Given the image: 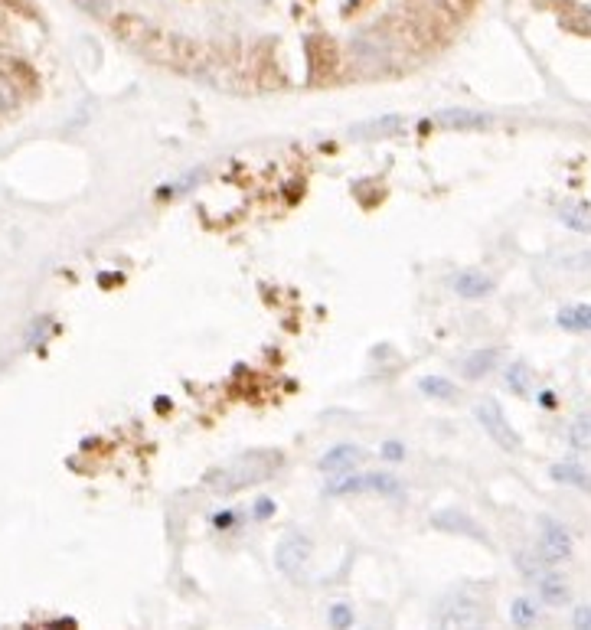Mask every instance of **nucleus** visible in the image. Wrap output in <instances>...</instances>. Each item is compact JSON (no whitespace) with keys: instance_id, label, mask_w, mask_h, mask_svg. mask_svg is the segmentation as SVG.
Returning a JSON list of instances; mask_svg holds the SVG:
<instances>
[{"instance_id":"f257e3e1","label":"nucleus","mask_w":591,"mask_h":630,"mask_svg":"<svg viewBox=\"0 0 591 630\" xmlns=\"http://www.w3.org/2000/svg\"><path fill=\"white\" fill-rule=\"evenodd\" d=\"M281 464H285L281 451H268V448H262V451H245V454H239L235 460H229V464L210 470V474L202 477V487H206V491H213V493H223V497H229V493L249 491V487L264 483L268 477L278 474Z\"/></svg>"},{"instance_id":"f03ea898","label":"nucleus","mask_w":591,"mask_h":630,"mask_svg":"<svg viewBox=\"0 0 591 630\" xmlns=\"http://www.w3.org/2000/svg\"><path fill=\"white\" fill-rule=\"evenodd\" d=\"M483 621H487V601H483V588L477 584L454 588L435 611L438 627H481Z\"/></svg>"},{"instance_id":"7ed1b4c3","label":"nucleus","mask_w":591,"mask_h":630,"mask_svg":"<svg viewBox=\"0 0 591 630\" xmlns=\"http://www.w3.org/2000/svg\"><path fill=\"white\" fill-rule=\"evenodd\" d=\"M357 493H379V497H399L402 483L399 477L386 474V470H373V474H347L343 480L330 483L327 497H357Z\"/></svg>"},{"instance_id":"20e7f679","label":"nucleus","mask_w":591,"mask_h":630,"mask_svg":"<svg viewBox=\"0 0 591 630\" xmlns=\"http://www.w3.org/2000/svg\"><path fill=\"white\" fill-rule=\"evenodd\" d=\"M474 415H477V421H481V429L487 431L503 451H520V435H516V429L506 421L503 408H500L497 402L483 398V402H477Z\"/></svg>"},{"instance_id":"39448f33","label":"nucleus","mask_w":591,"mask_h":630,"mask_svg":"<svg viewBox=\"0 0 591 630\" xmlns=\"http://www.w3.org/2000/svg\"><path fill=\"white\" fill-rule=\"evenodd\" d=\"M311 549H314V542L304 536V532H288V536L278 542V549H275V565H278L285 575L297 578L304 568H307Z\"/></svg>"},{"instance_id":"423d86ee","label":"nucleus","mask_w":591,"mask_h":630,"mask_svg":"<svg viewBox=\"0 0 591 630\" xmlns=\"http://www.w3.org/2000/svg\"><path fill=\"white\" fill-rule=\"evenodd\" d=\"M572 549H575L572 532L559 520H543V526H539V555L545 562H565L572 559Z\"/></svg>"},{"instance_id":"0eeeda50","label":"nucleus","mask_w":591,"mask_h":630,"mask_svg":"<svg viewBox=\"0 0 591 630\" xmlns=\"http://www.w3.org/2000/svg\"><path fill=\"white\" fill-rule=\"evenodd\" d=\"M497 281L491 274L477 272V268H467V272H458L451 278V291L458 297H467V301H481V297H491Z\"/></svg>"},{"instance_id":"6e6552de","label":"nucleus","mask_w":591,"mask_h":630,"mask_svg":"<svg viewBox=\"0 0 591 630\" xmlns=\"http://www.w3.org/2000/svg\"><path fill=\"white\" fill-rule=\"evenodd\" d=\"M363 460V448L359 444H334L324 458H320V474H350L357 470V464Z\"/></svg>"},{"instance_id":"1a4fd4ad","label":"nucleus","mask_w":591,"mask_h":630,"mask_svg":"<svg viewBox=\"0 0 591 630\" xmlns=\"http://www.w3.org/2000/svg\"><path fill=\"white\" fill-rule=\"evenodd\" d=\"M435 121L448 131H483V128L493 125L491 115L483 111H471V108H444L435 115Z\"/></svg>"},{"instance_id":"9d476101","label":"nucleus","mask_w":591,"mask_h":630,"mask_svg":"<svg viewBox=\"0 0 591 630\" xmlns=\"http://www.w3.org/2000/svg\"><path fill=\"white\" fill-rule=\"evenodd\" d=\"M536 584H539V598H543L545 604L562 607V604H568V598H572L568 578L562 575V572H553V568H543L539 578H536Z\"/></svg>"},{"instance_id":"9b49d317","label":"nucleus","mask_w":591,"mask_h":630,"mask_svg":"<svg viewBox=\"0 0 591 630\" xmlns=\"http://www.w3.org/2000/svg\"><path fill=\"white\" fill-rule=\"evenodd\" d=\"M555 483H565V487H575V491L591 493V474L585 470L582 464H572V460H562V464H553L549 470Z\"/></svg>"},{"instance_id":"f8f14e48","label":"nucleus","mask_w":591,"mask_h":630,"mask_svg":"<svg viewBox=\"0 0 591 630\" xmlns=\"http://www.w3.org/2000/svg\"><path fill=\"white\" fill-rule=\"evenodd\" d=\"M500 363V350H474L471 356L461 363V373L467 376V379H483V376H491L493 373V366Z\"/></svg>"},{"instance_id":"ddd939ff","label":"nucleus","mask_w":591,"mask_h":630,"mask_svg":"<svg viewBox=\"0 0 591 630\" xmlns=\"http://www.w3.org/2000/svg\"><path fill=\"white\" fill-rule=\"evenodd\" d=\"M438 526V530H448V532H461V536H474V539H483V532L474 526V520H467L464 513H451V510H444V513H435V520H431Z\"/></svg>"},{"instance_id":"4468645a","label":"nucleus","mask_w":591,"mask_h":630,"mask_svg":"<svg viewBox=\"0 0 591 630\" xmlns=\"http://www.w3.org/2000/svg\"><path fill=\"white\" fill-rule=\"evenodd\" d=\"M562 330H572V334H582V330H591V304H575V307H565L555 317Z\"/></svg>"},{"instance_id":"2eb2a0df","label":"nucleus","mask_w":591,"mask_h":630,"mask_svg":"<svg viewBox=\"0 0 591 630\" xmlns=\"http://www.w3.org/2000/svg\"><path fill=\"white\" fill-rule=\"evenodd\" d=\"M402 118L399 115H386V118H376V121H369V125H357L353 128V138H382V134H396L402 131Z\"/></svg>"},{"instance_id":"dca6fc26","label":"nucleus","mask_w":591,"mask_h":630,"mask_svg":"<svg viewBox=\"0 0 591 630\" xmlns=\"http://www.w3.org/2000/svg\"><path fill=\"white\" fill-rule=\"evenodd\" d=\"M419 389L425 392L428 398H438V402H454V398H458V386L448 382L444 376H425V379L419 382Z\"/></svg>"},{"instance_id":"f3484780","label":"nucleus","mask_w":591,"mask_h":630,"mask_svg":"<svg viewBox=\"0 0 591 630\" xmlns=\"http://www.w3.org/2000/svg\"><path fill=\"white\" fill-rule=\"evenodd\" d=\"M510 621H513L516 627H533V624L539 621V604L533 598H516L513 604H510Z\"/></svg>"},{"instance_id":"a211bd4d","label":"nucleus","mask_w":591,"mask_h":630,"mask_svg":"<svg viewBox=\"0 0 591 630\" xmlns=\"http://www.w3.org/2000/svg\"><path fill=\"white\" fill-rule=\"evenodd\" d=\"M568 444L575 451H591V415H578L568 429Z\"/></svg>"},{"instance_id":"6ab92c4d","label":"nucleus","mask_w":591,"mask_h":630,"mask_svg":"<svg viewBox=\"0 0 591 630\" xmlns=\"http://www.w3.org/2000/svg\"><path fill=\"white\" fill-rule=\"evenodd\" d=\"M506 386L516 392V396H526L529 386H533V373H529V366L526 363H513V366H506V373H503Z\"/></svg>"},{"instance_id":"aec40b11","label":"nucleus","mask_w":591,"mask_h":630,"mask_svg":"<svg viewBox=\"0 0 591 630\" xmlns=\"http://www.w3.org/2000/svg\"><path fill=\"white\" fill-rule=\"evenodd\" d=\"M559 219L575 232H591V210H585V206H565V210H559Z\"/></svg>"},{"instance_id":"412c9836","label":"nucleus","mask_w":591,"mask_h":630,"mask_svg":"<svg viewBox=\"0 0 591 630\" xmlns=\"http://www.w3.org/2000/svg\"><path fill=\"white\" fill-rule=\"evenodd\" d=\"M16 105V88L14 82H10L7 76H0V115H7V111H14Z\"/></svg>"},{"instance_id":"4be33fe9","label":"nucleus","mask_w":591,"mask_h":630,"mask_svg":"<svg viewBox=\"0 0 591 630\" xmlns=\"http://www.w3.org/2000/svg\"><path fill=\"white\" fill-rule=\"evenodd\" d=\"M350 624H353V611L343 601L330 607V627H350Z\"/></svg>"},{"instance_id":"5701e85b","label":"nucleus","mask_w":591,"mask_h":630,"mask_svg":"<svg viewBox=\"0 0 591 630\" xmlns=\"http://www.w3.org/2000/svg\"><path fill=\"white\" fill-rule=\"evenodd\" d=\"M76 4H78L82 10H86V14H95V16L105 14V10L111 7V0H76Z\"/></svg>"},{"instance_id":"b1692460","label":"nucleus","mask_w":591,"mask_h":630,"mask_svg":"<svg viewBox=\"0 0 591 630\" xmlns=\"http://www.w3.org/2000/svg\"><path fill=\"white\" fill-rule=\"evenodd\" d=\"M572 624H575V627H585V630H591V604H582V607H575V611H572Z\"/></svg>"},{"instance_id":"393cba45","label":"nucleus","mask_w":591,"mask_h":630,"mask_svg":"<svg viewBox=\"0 0 591 630\" xmlns=\"http://www.w3.org/2000/svg\"><path fill=\"white\" fill-rule=\"evenodd\" d=\"M382 458H386V460H402L405 458L402 441H386V444H382Z\"/></svg>"},{"instance_id":"a878e982","label":"nucleus","mask_w":591,"mask_h":630,"mask_svg":"<svg viewBox=\"0 0 591 630\" xmlns=\"http://www.w3.org/2000/svg\"><path fill=\"white\" fill-rule=\"evenodd\" d=\"M255 520H268V516H275V500H268V497H262V500H255Z\"/></svg>"},{"instance_id":"bb28decb","label":"nucleus","mask_w":591,"mask_h":630,"mask_svg":"<svg viewBox=\"0 0 591 630\" xmlns=\"http://www.w3.org/2000/svg\"><path fill=\"white\" fill-rule=\"evenodd\" d=\"M233 522H235V513H219V516H213V526H216V530H229Z\"/></svg>"},{"instance_id":"cd10ccee","label":"nucleus","mask_w":591,"mask_h":630,"mask_svg":"<svg viewBox=\"0 0 591 630\" xmlns=\"http://www.w3.org/2000/svg\"><path fill=\"white\" fill-rule=\"evenodd\" d=\"M578 30H582V33H591V7L578 14Z\"/></svg>"},{"instance_id":"c85d7f7f","label":"nucleus","mask_w":591,"mask_h":630,"mask_svg":"<svg viewBox=\"0 0 591 630\" xmlns=\"http://www.w3.org/2000/svg\"><path fill=\"white\" fill-rule=\"evenodd\" d=\"M539 402H543L545 408H553V405H555V396H553V392H543V396H539Z\"/></svg>"}]
</instances>
